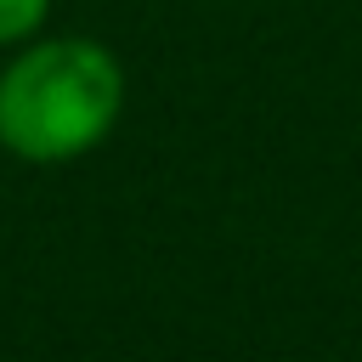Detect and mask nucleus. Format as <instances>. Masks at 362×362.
<instances>
[{"label":"nucleus","mask_w":362,"mask_h":362,"mask_svg":"<svg viewBox=\"0 0 362 362\" xmlns=\"http://www.w3.org/2000/svg\"><path fill=\"white\" fill-rule=\"evenodd\" d=\"M124 62L90 34H34L0 62V153L74 164L124 119Z\"/></svg>","instance_id":"f257e3e1"},{"label":"nucleus","mask_w":362,"mask_h":362,"mask_svg":"<svg viewBox=\"0 0 362 362\" xmlns=\"http://www.w3.org/2000/svg\"><path fill=\"white\" fill-rule=\"evenodd\" d=\"M45 17H51V0H0V45L6 51L28 45L34 34H45Z\"/></svg>","instance_id":"f03ea898"}]
</instances>
